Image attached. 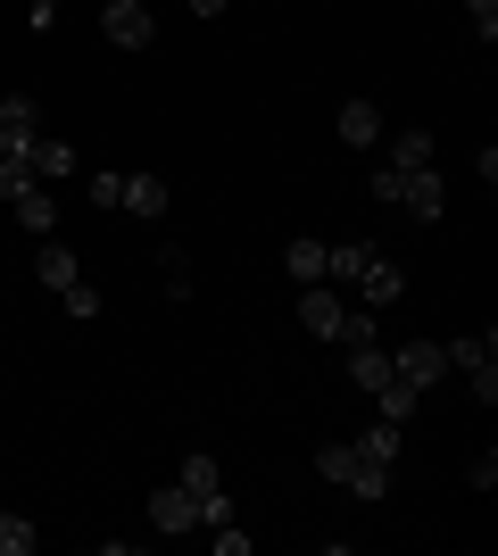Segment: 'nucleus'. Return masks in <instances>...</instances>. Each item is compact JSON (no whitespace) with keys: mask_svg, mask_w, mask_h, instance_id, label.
Returning a JSON list of instances; mask_svg holds the SVG:
<instances>
[{"mask_svg":"<svg viewBox=\"0 0 498 556\" xmlns=\"http://www.w3.org/2000/svg\"><path fill=\"white\" fill-rule=\"evenodd\" d=\"M465 17H474V34L490 42V34H498V0H465Z\"/></svg>","mask_w":498,"mask_h":556,"instance_id":"obj_26","label":"nucleus"},{"mask_svg":"<svg viewBox=\"0 0 498 556\" xmlns=\"http://www.w3.org/2000/svg\"><path fill=\"white\" fill-rule=\"evenodd\" d=\"M84 200H92V208H125V175H92Z\"/></svg>","mask_w":498,"mask_h":556,"instance_id":"obj_22","label":"nucleus"},{"mask_svg":"<svg viewBox=\"0 0 498 556\" xmlns=\"http://www.w3.org/2000/svg\"><path fill=\"white\" fill-rule=\"evenodd\" d=\"M416 399H424V391H416V382H391V391H382L374 407H382V416H391V424H407V416H416Z\"/></svg>","mask_w":498,"mask_h":556,"instance_id":"obj_20","label":"nucleus"},{"mask_svg":"<svg viewBox=\"0 0 498 556\" xmlns=\"http://www.w3.org/2000/svg\"><path fill=\"white\" fill-rule=\"evenodd\" d=\"M283 275L291 282H324L332 275V250H324V241H291V250H283Z\"/></svg>","mask_w":498,"mask_h":556,"instance_id":"obj_13","label":"nucleus"},{"mask_svg":"<svg viewBox=\"0 0 498 556\" xmlns=\"http://www.w3.org/2000/svg\"><path fill=\"white\" fill-rule=\"evenodd\" d=\"M34 548V523H25V515H9L0 507V556H25Z\"/></svg>","mask_w":498,"mask_h":556,"instance_id":"obj_21","label":"nucleus"},{"mask_svg":"<svg viewBox=\"0 0 498 556\" xmlns=\"http://www.w3.org/2000/svg\"><path fill=\"white\" fill-rule=\"evenodd\" d=\"M125 208L133 216H166V184L158 175H125Z\"/></svg>","mask_w":498,"mask_h":556,"instance_id":"obj_17","label":"nucleus"},{"mask_svg":"<svg viewBox=\"0 0 498 556\" xmlns=\"http://www.w3.org/2000/svg\"><path fill=\"white\" fill-rule=\"evenodd\" d=\"M440 357H449V366L465 374V382H474V399H482V407L498 399V332H465V341H449Z\"/></svg>","mask_w":498,"mask_h":556,"instance_id":"obj_3","label":"nucleus"},{"mask_svg":"<svg viewBox=\"0 0 498 556\" xmlns=\"http://www.w3.org/2000/svg\"><path fill=\"white\" fill-rule=\"evenodd\" d=\"M382 166H391V175H416V166H432V134H399Z\"/></svg>","mask_w":498,"mask_h":556,"instance_id":"obj_18","label":"nucleus"},{"mask_svg":"<svg viewBox=\"0 0 498 556\" xmlns=\"http://www.w3.org/2000/svg\"><path fill=\"white\" fill-rule=\"evenodd\" d=\"M34 275H42L50 291H75V282H84V275H75V250H59V241H42V257H34Z\"/></svg>","mask_w":498,"mask_h":556,"instance_id":"obj_16","label":"nucleus"},{"mask_svg":"<svg viewBox=\"0 0 498 556\" xmlns=\"http://www.w3.org/2000/svg\"><path fill=\"white\" fill-rule=\"evenodd\" d=\"M316 473H324V482H341V490H357V498H382V490H391V465L357 457V441H332V448H316Z\"/></svg>","mask_w":498,"mask_h":556,"instance_id":"obj_2","label":"nucleus"},{"mask_svg":"<svg viewBox=\"0 0 498 556\" xmlns=\"http://www.w3.org/2000/svg\"><path fill=\"white\" fill-rule=\"evenodd\" d=\"M0 125H42V116H34V100H25V92H0Z\"/></svg>","mask_w":498,"mask_h":556,"instance_id":"obj_25","label":"nucleus"},{"mask_svg":"<svg viewBox=\"0 0 498 556\" xmlns=\"http://www.w3.org/2000/svg\"><path fill=\"white\" fill-rule=\"evenodd\" d=\"M191 9H200V17H216V9H225V0H191Z\"/></svg>","mask_w":498,"mask_h":556,"instance_id":"obj_28","label":"nucleus"},{"mask_svg":"<svg viewBox=\"0 0 498 556\" xmlns=\"http://www.w3.org/2000/svg\"><path fill=\"white\" fill-rule=\"evenodd\" d=\"M399 441H407V424L374 416V424H366V432H357V457H374V465H399Z\"/></svg>","mask_w":498,"mask_h":556,"instance_id":"obj_11","label":"nucleus"},{"mask_svg":"<svg viewBox=\"0 0 498 556\" xmlns=\"http://www.w3.org/2000/svg\"><path fill=\"white\" fill-rule=\"evenodd\" d=\"M332 275L349 282L366 307H391L407 291V275L391 266V250H374V241H341V250H332Z\"/></svg>","mask_w":498,"mask_h":556,"instance_id":"obj_1","label":"nucleus"},{"mask_svg":"<svg viewBox=\"0 0 498 556\" xmlns=\"http://www.w3.org/2000/svg\"><path fill=\"white\" fill-rule=\"evenodd\" d=\"M341 316H349V307H341V291H324V282H299V325H308L316 341H341Z\"/></svg>","mask_w":498,"mask_h":556,"instance_id":"obj_7","label":"nucleus"},{"mask_svg":"<svg viewBox=\"0 0 498 556\" xmlns=\"http://www.w3.org/2000/svg\"><path fill=\"white\" fill-rule=\"evenodd\" d=\"M25 159H34V175H42V184H59V175L75 166V150H67V141H50V134H34V141H25Z\"/></svg>","mask_w":498,"mask_h":556,"instance_id":"obj_14","label":"nucleus"},{"mask_svg":"<svg viewBox=\"0 0 498 556\" xmlns=\"http://www.w3.org/2000/svg\"><path fill=\"white\" fill-rule=\"evenodd\" d=\"M100 25H108V42H117V50H150V42H158V17H150L142 0H108Z\"/></svg>","mask_w":498,"mask_h":556,"instance_id":"obj_5","label":"nucleus"},{"mask_svg":"<svg viewBox=\"0 0 498 556\" xmlns=\"http://www.w3.org/2000/svg\"><path fill=\"white\" fill-rule=\"evenodd\" d=\"M175 482L191 490V507H200V532L233 523V498H225V482H216V457H183V473H175Z\"/></svg>","mask_w":498,"mask_h":556,"instance_id":"obj_4","label":"nucleus"},{"mask_svg":"<svg viewBox=\"0 0 498 556\" xmlns=\"http://www.w3.org/2000/svg\"><path fill=\"white\" fill-rule=\"evenodd\" d=\"M349 382H357L366 399H382L391 382H399V366H391V349H382V341H357V349H349Z\"/></svg>","mask_w":498,"mask_h":556,"instance_id":"obj_8","label":"nucleus"},{"mask_svg":"<svg viewBox=\"0 0 498 556\" xmlns=\"http://www.w3.org/2000/svg\"><path fill=\"white\" fill-rule=\"evenodd\" d=\"M34 25H50V0H34Z\"/></svg>","mask_w":498,"mask_h":556,"instance_id":"obj_29","label":"nucleus"},{"mask_svg":"<svg viewBox=\"0 0 498 556\" xmlns=\"http://www.w3.org/2000/svg\"><path fill=\"white\" fill-rule=\"evenodd\" d=\"M150 523H158V532H200V507H191V490H183V482L150 490Z\"/></svg>","mask_w":498,"mask_h":556,"instance_id":"obj_9","label":"nucleus"},{"mask_svg":"<svg viewBox=\"0 0 498 556\" xmlns=\"http://www.w3.org/2000/svg\"><path fill=\"white\" fill-rule=\"evenodd\" d=\"M399 208L416 216V225H432V216L449 208V191H440V166H416V175H399Z\"/></svg>","mask_w":498,"mask_h":556,"instance_id":"obj_6","label":"nucleus"},{"mask_svg":"<svg viewBox=\"0 0 498 556\" xmlns=\"http://www.w3.org/2000/svg\"><path fill=\"white\" fill-rule=\"evenodd\" d=\"M59 300H67L75 325H92V316H100V291H92V282H75V291H59Z\"/></svg>","mask_w":498,"mask_h":556,"instance_id":"obj_23","label":"nucleus"},{"mask_svg":"<svg viewBox=\"0 0 498 556\" xmlns=\"http://www.w3.org/2000/svg\"><path fill=\"white\" fill-rule=\"evenodd\" d=\"M341 141H349V150H374L382 141V109L374 100H349V109H341Z\"/></svg>","mask_w":498,"mask_h":556,"instance_id":"obj_12","label":"nucleus"},{"mask_svg":"<svg viewBox=\"0 0 498 556\" xmlns=\"http://www.w3.org/2000/svg\"><path fill=\"white\" fill-rule=\"evenodd\" d=\"M9 208H17V225H25V232H50V225H59V200H50L42 184H34V191H17Z\"/></svg>","mask_w":498,"mask_h":556,"instance_id":"obj_15","label":"nucleus"},{"mask_svg":"<svg viewBox=\"0 0 498 556\" xmlns=\"http://www.w3.org/2000/svg\"><path fill=\"white\" fill-rule=\"evenodd\" d=\"M391 366H399V382H416V391H432V382L449 374V357H440V341H407L399 357H391Z\"/></svg>","mask_w":498,"mask_h":556,"instance_id":"obj_10","label":"nucleus"},{"mask_svg":"<svg viewBox=\"0 0 498 556\" xmlns=\"http://www.w3.org/2000/svg\"><path fill=\"white\" fill-rule=\"evenodd\" d=\"M158 266H166V291H175V300H183V291H191V257H183V250H166Z\"/></svg>","mask_w":498,"mask_h":556,"instance_id":"obj_24","label":"nucleus"},{"mask_svg":"<svg viewBox=\"0 0 498 556\" xmlns=\"http://www.w3.org/2000/svg\"><path fill=\"white\" fill-rule=\"evenodd\" d=\"M34 184H42V175H34L25 150H17V159H0V200H17V191H34Z\"/></svg>","mask_w":498,"mask_h":556,"instance_id":"obj_19","label":"nucleus"},{"mask_svg":"<svg viewBox=\"0 0 498 556\" xmlns=\"http://www.w3.org/2000/svg\"><path fill=\"white\" fill-rule=\"evenodd\" d=\"M25 141H34V125H0V159H17Z\"/></svg>","mask_w":498,"mask_h":556,"instance_id":"obj_27","label":"nucleus"}]
</instances>
